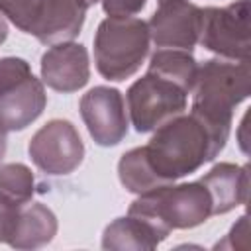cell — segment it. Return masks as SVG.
Instances as JSON below:
<instances>
[{"instance_id": "ba28073f", "label": "cell", "mask_w": 251, "mask_h": 251, "mask_svg": "<svg viewBox=\"0 0 251 251\" xmlns=\"http://www.w3.org/2000/svg\"><path fill=\"white\" fill-rule=\"evenodd\" d=\"M198 43L227 61H249V0L202 8Z\"/></svg>"}, {"instance_id": "9c48e42d", "label": "cell", "mask_w": 251, "mask_h": 251, "mask_svg": "<svg viewBox=\"0 0 251 251\" xmlns=\"http://www.w3.org/2000/svg\"><path fill=\"white\" fill-rule=\"evenodd\" d=\"M27 155L47 175H69L82 163L84 143L73 122L55 118L31 135Z\"/></svg>"}, {"instance_id": "8fae6325", "label": "cell", "mask_w": 251, "mask_h": 251, "mask_svg": "<svg viewBox=\"0 0 251 251\" xmlns=\"http://www.w3.org/2000/svg\"><path fill=\"white\" fill-rule=\"evenodd\" d=\"M151 41L159 49L192 51L202 29V8L188 0H163L147 22Z\"/></svg>"}, {"instance_id": "4fadbf2b", "label": "cell", "mask_w": 251, "mask_h": 251, "mask_svg": "<svg viewBox=\"0 0 251 251\" xmlns=\"http://www.w3.org/2000/svg\"><path fill=\"white\" fill-rule=\"evenodd\" d=\"M57 233V216L41 202H29L10 218L4 243L14 249H39Z\"/></svg>"}, {"instance_id": "7a4b0ae2", "label": "cell", "mask_w": 251, "mask_h": 251, "mask_svg": "<svg viewBox=\"0 0 251 251\" xmlns=\"http://www.w3.org/2000/svg\"><path fill=\"white\" fill-rule=\"evenodd\" d=\"M190 114L196 116L216 135L220 143H227L233 110L251 94L249 61L208 59L198 65L196 80L190 90Z\"/></svg>"}, {"instance_id": "44dd1931", "label": "cell", "mask_w": 251, "mask_h": 251, "mask_svg": "<svg viewBox=\"0 0 251 251\" xmlns=\"http://www.w3.org/2000/svg\"><path fill=\"white\" fill-rule=\"evenodd\" d=\"M6 145H8V139H6V131L0 127V159L4 157L6 153Z\"/></svg>"}, {"instance_id": "d6986e66", "label": "cell", "mask_w": 251, "mask_h": 251, "mask_svg": "<svg viewBox=\"0 0 251 251\" xmlns=\"http://www.w3.org/2000/svg\"><path fill=\"white\" fill-rule=\"evenodd\" d=\"M16 210H10V208H6V206H2L0 204V241H4L6 239V231H8V224H10V218H12V214H14Z\"/></svg>"}, {"instance_id": "ffe728a7", "label": "cell", "mask_w": 251, "mask_h": 251, "mask_svg": "<svg viewBox=\"0 0 251 251\" xmlns=\"http://www.w3.org/2000/svg\"><path fill=\"white\" fill-rule=\"evenodd\" d=\"M6 37H8V22H6L4 14L0 12V45L6 41Z\"/></svg>"}, {"instance_id": "277c9868", "label": "cell", "mask_w": 251, "mask_h": 251, "mask_svg": "<svg viewBox=\"0 0 251 251\" xmlns=\"http://www.w3.org/2000/svg\"><path fill=\"white\" fill-rule=\"evenodd\" d=\"M127 214L145 218L165 233L173 229H192L212 214V198L200 180L165 184L139 194Z\"/></svg>"}, {"instance_id": "52a82bcc", "label": "cell", "mask_w": 251, "mask_h": 251, "mask_svg": "<svg viewBox=\"0 0 251 251\" xmlns=\"http://www.w3.org/2000/svg\"><path fill=\"white\" fill-rule=\"evenodd\" d=\"M127 116L135 131H155L169 120L184 114L188 92L176 82L147 71L126 92Z\"/></svg>"}, {"instance_id": "9a60e30c", "label": "cell", "mask_w": 251, "mask_h": 251, "mask_svg": "<svg viewBox=\"0 0 251 251\" xmlns=\"http://www.w3.org/2000/svg\"><path fill=\"white\" fill-rule=\"evenodd\" d=\"M167 237L169 233H165L145 218L127 214L106 226L102 233V247L114 249V251H124V249L149 251V249H155Z\"/></svg>"}, {"instance_id": "ac0fdd59", "label": "cell", "mask_w": 251, "mask_h": 251, "mask_svg": "<svg viewBox=\"0 0 251 251\" xmlns=\"http://www.w3.org/2000/svg\"><path fill=\"white\" fill-rule=\"evenodd\" d=\"M102 4V10L108 16H135L139 14L147 0H98Z\"/></svg>"}, {"instance_id": "2e32d148", "label": "cell", "mask_w": 251, "mask_h": 251, "mask_svg": "<svg viewBox=\"0 0 251 251\" xmlns=\"http://www.w3.org/2000/svg\"><path fill=\"white\" fill-rule=\"evenodd\" d=\"M147 71L157 73L173 82H176L180 88H184L188 94L194 86L198 63L190 55V51L184 49H157L151 55Z\"/></svg>"}, {"instance_id": "603a6c76", "label": "cell", "mask_w": 251, "mask_h": 251, "mask_svg": "<svg viewBox=\"0 0 251 251\" xmlns=\"http://www.w3.org/2000/svg\"><path fill=\"white\" fill-rule=\"evenodd\" d=\"M159 2H163V0H159Z\"/></svg>"}, {"instance_id": "30bf717a", "label": "cell", "mask_w": 251, "mask_h": 251, "mask_svg": "<svg viewBox=\"0 0 251 251\" xmlns=\"http://www.w3.org/2000/svg\"><path fill=\"white\" fill-rule=\"evenodd\" d=\"M78 110L94 143L102 147H112L127 135L129 116L126 108V98L118 88H90L86 94H82Z\"/></svg>"}, {"instance_id": "3957f363", "label": "cell", "mask_w": 251, "mask_h": 251, "mask_svg": "<svg viewBox=\"0 0 251 251\" xmlns=\"http://www.w3.org/2000/svg\"><path fill=\"white\" fill-rule=\"evenodd\" d=\"M151 35L147 22L133 16H108L98 24L94 35L96 71L106 80L133 76L149 55Z\"/></svg>"}, {"instance_id": "5b68a950", "label": "cell", "mask_w": 251, "mask_h": 251, "mask_svg": "<svg viewBox=\"0 0 251 251\" xmlns=\"http://www.w3.org/2000/svg\"><path fill=\"white\" fill-rule=\"evenodd\" d=\"M0 12L20 31L55 45L80 33L86 8L78 0H0Z\"/></svg>"}, {"instance_id": "7402d4cb", "label": "cell", "mask_w": 251, "mask_h": 251, "mask_svg": "<svg viewBox=\"0 0 251 251\" xmlns=\"http://www.w3.org/2000/svg\"><path fill=\"white\" fill-rule=\"evenodd\" d=\"M78 2H80V4H82V6H84V8H86V10H88V8H90V6H92V4H96V2H98V0H78Z\"/></svg>"}, {"instance_id": "8992f818", "label": "cell", "mask_w": 251, "mask_h": 251, "mask_svg": "<svg viewBox=\"0 0 251 251\" xmlns=\"http://www.w3.org/2000/svg\"><path fill=\"white\" fill-rule=\"evenodd\" d=\"M47 94L25 59H0V127L22 131L31 126L45 110Z\"/></svg>"}, {"instance_id": "6da1fadb", "label": "cell", "mask_w": 251, "mask_h": 251, "mask_svg": "<svg viewBox=\"0 0 251 251\" xmlns=\"http://www.w3.org/2000/svg\"><path fill=\"white\" fill-rule=\"evenodd\" d=\"M224 147L204 122L192 114H180L159 126L147 145L124 153L118 176L126 190L143 194L196 173Z\"/></svg>"}, {"instance_id": "e0dca14e", "label": "cell", "mask_w": 251, "mask_h": 251, "mask_svg": "<svg viewBox=\"0 0 251 251\" xmlns=\"http://www.w3.org/2000/svg\"><path fill=\"white\" fill-rule=\"evenodd\" d=\"M35 178L24 163L0 165V204L10 210H20L33 200Z\"/></svg>"}, {"instance_id": "5bb4252c", "label": "cell", "mask_w": 251, "mask_h": 251, "mask_svg": "<svg viewBox=\"0 0 251 251\" xmlns=\"http://www.w3.org/2000/svg\"><path fill=\"white\" fill-rule=\"evenodd\" d=\"M200 182L212 198V214H227L247 202L249 194V169L247 165L220 163L214 165Z\"/></svg>"}, {"instance_id": "7c38bea8", "label": "cell", "mask_w": 251, "mask_h": 251, "mask_svg": "<svg viewBox=\"0 0 251 251\" xmlns=\"http://www.w3.org/2000/svg\"><path fill=\"white\" fill-rule=\"evenodd\" d=\"M90 78V61L84 45L63 41L51 45L41 57V80L49 88L69 94L86 86Z\"/></svg>"}]
</instances>
